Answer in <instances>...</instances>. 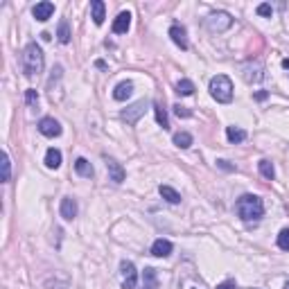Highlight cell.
<instances>
[{
    "mask_svg": "<svg viewBox=\"0 0 289 289\" xmlns=\"http://www.w3.org/2000/svg\"><path fill=\"white\" fill-rule=\"evenodd\" d=\"M233 25V16L228 12H213L208 18H206V27H208L213 34H219V32H226Z\"/></svg>",
    "mask_w": 289,
    "mask_h": 289,
    "instance_id": "277c9868",
    "label": "cell"
},
{
    "mask_svg": "<svg viewBox=\"0 0 289 289\" xmlns=\"http://www.w3.org/2000/svg\"><path fill=\"white\" fill-rule=\"evenodd\" d=\"M192 289H199V287H192Z\"/></svg>",
    "mask_w": 289,
    "mask_h": 289,
    "instance_id": "f35d334b",
    "label": "cell"
},
{
    "mask_svg": "<svg viewBox=\"0 0 289 289\" xmlns=\"http://www.w3.org/2000/svg\"><path fill=\"white\" fill-rule=\"evenodd\" d=\"M235 213L242 221H258L264 215V204L258 195H242L235 204Z\"/></svg>",
    "mask_w": 289,
    "mask_h": 289,
    "instance_id": "6da1fadb",
    "label": "cell"
},
{
    "mask_svg": "<svg viewBox=\"0 0 289 289\" xmlns=\"http://www.w3.org/2000/svg\"><path fill=\"white\" fill-rule=\"evenodd\" d=\"M120 271H122V287L124 289H133L138 282V271L136 267H133V262H127L124 260L122 264H120Z\"/></svg>",
    "mask_w": 289,
    "mask_h": 289,
    "instance_id": "8992f818",
    "label": "cell"
},
{
    "mask_svg": "<svg viewBox=\"0 0 289 289\" xmlns=\"http://www.w3.org/2000/svg\"><path fill=\"white\" fill-rule=\"evenodd\" d=\"M147 107H149L147 100H138V102H133L131 107L124 109L122 113H120V118H122L127 124H131V127H133V124H136L138 120H140L142 115H144V111H147Z\"/></svg>",
    "mask_w": 289,
    "mask_h": 289,
    "instance_id": "5b68a950",
    "label": "cell"
},
{
    "mask_svg": "<svg viewBox=\"0 0 289 289\" xmlns=\"http://www.w3.org/2000/svg\"><path fill=\"white\" fill-rule=\"evenodd\" d=\"M9 179H12V161H9L7 152L3 154V181L7 183Z\"/></svg>",
    "mask_w": 289,
    "mask_h": 289,
    "instance_id": "4316f807",
    "label": "cell"
},
{
    "mask_svg": "<svg viewBox=\"0 0 289 289\" xmlns=\"http://www.w3.org/2000/svg\"><path fill=\"white\" fill-rule=\"evenodd\" d=\"M131 93H133V84L129 79H124V81H120V84L113 88V100L124 102L127 98H131Z\"/></svg>",
    "mask_w": 289,
    "mask_h": 289,
    "instance_id": "4fadbf2b",
    "label": "cell"
},
{
    "mask_svg": "<svg viewBox=\"0 0 289 289\" xmlns=\"http://www.w3.org/2000/svg\"><path fill=\"white\" fill-rule=\"evenodd\" d=\"M217 289H237V287H235L233 280H226V282H221V285L217 287Z\"/></svg>",
    "mask_w": 289,
    "mask_h": 289,
    "instance_id": "836d02e7",
    "label": "cell"
},
{
    "mask_svg": "<svg viewBox=\"0 0 289 289\" xmlns=\"http://www.w3.org/2000/svg\"><path fill=\"white\" fill-rule=\"evenodd\" d=\"M210 95L221 104L233 102V81H230L228 75H215L208 84Z\"/></svg>",
    "mask_w": 289,
    "mask_h": 289,
    "instance_id": "3957f363",
    "label": "cell"
},
{
    "mask_svg": "<svg viewBox=\"0 0 289 289\" xmlns=\"http://www.w3.org/2000/svg\"><path fill=\"white\" fill-rule=\"evenodd\" d=\"M226 138H228V142L237 144V142H244L247 140V131L239 127H226Z\"/></svg>",
    "mask_w": 289,
    "mask_h": 289,
    "instance_id": "ffe728a7",
    "label": "cell"
},
{
    "mask_svg": "<svg viewBox=\"0 0 289 289\" xmlns=\"http://www.w3.org/2000/svg\"><path fill=\"white\" fill-rule=\"evenodd\" d=\"M217 165H219L221 170H226V172H233L235 170L233 165H228V161H217Z\"/></svg>",
    "mask_w": 289,
    "mask_h": 289,
    "instance_id": "1f68e13d",
    "label": "cell"
},
{
    "mask_svg": "<svg viewBox=\"0 0 289 289\" xmlns=\"http://www.w3.org/2000/svg\"><path fill=\"white\" fill-rule=\"evenodd\" d=\"M25 102H27V107H32V109L38 107V93H36L34 88H27L25 90Z\"/></svg>",
    "mask_w": 289,
    "mask_h": 289,
    "instance_id": "83f0119b",
    "label": "cell"
},
{
    "mask_svg": "<svg viewBox=\"0 0 289 289\" xmlns=\"http://www.w3.org/2000/svg\"><path fill=\"white\" fill-rule=\"evenodd\" d=\"M282 289H289V280H287V282H285V287H282Z\"/></svg>",
    "mask_w": 289,
    "mask_h": 289,
    "instance_id": "74e56055",
    "label": "cell"
},
{
    "mask_svg": "<svg viewBox=\"0 0 289 289\" xmlns=\"http://www.w3.org/2000/svg\"><path fill=\"white\" fill-rule=\"evenodd\" d=\"M32 14H34L36 21L45 23L47 18H50L52 14H55V5L47 3V0H43V3H36V5H34V9H32Z\"/></svg>",
    "mask_w": 289,
    "mask_h": 289,
    "instance_id": "9c48e42d",
    "label": "cell"
},
{
    "mask_svg": "<svg viewBox=\"0 0 289 289\" xmlns=\"http://www.w3.org/2000/svg\"><path fill=\"white\" fill-rule=\"evenodd\" d=\"M253 289H258V287H253Z\"/></svg>",
    "mask_w": 289,
    "mask_h": 289,
    "instance_id": "ab89813d",
    "label": "cell"
},
{
    "mask_svg": "<svg viewBox=\"0 0 289 289\" xmlns=\"http://www.w3.org/2000/svg\"><path fill=\"white\" fill-rule=\"evenodd\" d=\"M75 172H77L79 176H84V179H90V176L95 174L93 165H90L86 158H77V161H75Z\"/></svg>",
    "mask_w": 289,
    "mask_h": 289,
    "instance_id": "d6986e66",
    "label": "cell"
},
{
    "mask_svg": "<svg viewBox=\"0 0 289 289\" xmlns=\"http://www.w3.org/2000/svg\"><path fill=\"white\" fill-rule=\"evenodd\" d=\"M267 98H269L267 90H258V93H255V100H258V102H264Z\"/></svg>",
    "mask_w": 289,
    "mask_h": 289,
    "instance_id": "d6a6232c",
    "label": "cell"
},
{
    "mask_svg": "<svg viewBox=\"0 0 289 289\" xmlns=\"http://www.w3.org/2000/svg\"><path fill=\"white\" fill-rule=\"evenodd\" d=\"M61 217H64V219H68V221H72L77 217V201L72 199V197H64V199H61Z\"/></svg>",
    "mask_w": 289,
    "mask_h": 289,
    "instance_id": "5bb4252c",
    "label": "cell"
},
{
    "mask_svg": "<svg viewBox=\"0 0 289 289\" xmlns=\"http://www.w3.org/2000/svg\"><path fill=\"white\" fill-rule=\"evenodd\" d=\"M278 247H280L282 251H289V228H282L280 233H278Z\"/></svg>",
    "mask_w": 289,
    "mask_h": 289,
    "instance_id": "f1b7e54d",
    "label": "cell"
},
{
    "mask_svg": "<svg viewBox=\"0 0 289 289\" xmlns=\"http://www.w3.org/2000/svg\"><path fill=\"white\" fill-rule=\"evenodd\" d=\"M45 165L50 167V170H57V167L61 165V152L59 149H55V147H50L45 152Z\"/></svg>",
    "mask_w": 289,
    "mask_h": 289,
    "instance_id": "44dd1931",
    "label": "cell"
},
{
    "mask_svg": "<svg viewBox=\"0 0 289 289\" xmlns=\"http://www.w3.org/2000/svg\"><path fill=\"white\" fill-rule=\"evenodd\" d=\"M258 14H260V16H271V14H273V9H271V5H267V3H262V5H258Z\"/></svg>",
    "mask_w": 289,
    "mask_h": 289,
    "instance_id": "4dcf8cb0",
    "label": "cell"
},
{
    "mask_svg": "<svg viewBox=\"0 0 289 289\" xmlns=\"http://www.w3.org/2000/svg\"><path fill=\"white\" fill-rule=\"evenodd\" d=\"M158 192H161V197L167 204H181V195L172 185H158Z\"/></svg>",
    "mask_w": 289,
    "mask_h": 289,
    "instance_id": "ac0fdd59",
    "label": "cell"
},
{
    "mask_svg": "<svg viewBox=\"0 0 289 289\" xmlns=\"http://www.w3.org/2000/svg\"><path fill=\"white\" fill-rule=\"evenodd\" d=\"M38 131L45 138H57V136H61V124L55 118H41L38 120Z\"/></svg>",
    "mask_w": 289,
    "mask_h": 289,
    "instance_id": "52a82bcc",
    "label": "cell"
},
{
    "mask_svg": "<svg viewBox=\"0 0 289 289\" xmlns=\"http://www.w3.org/2000/svg\"><path fill=\"white\" fill-rule=\"evenodd\" d=\"M282 68L289 70V59H282Z\"/></svg>",
    "mask_w": 289,
    "mask_h": 289,
    "instance_id": "8d00e7d4",
    "label": "cell"
},
{
    "mask_svg": "<svg viewBox=\"0 0 289 289\" xmlns=\"http://www.w3.org/2000/svg\"><path fill=\"white\" fill-rule=\"evenodd\" d=\"M57 38H59V43H70V25L68 21H61L59 23V30H57Z\"/></svg>",
    "mask_w": 289,
    "mask_h": 289,
    "instance_id": "d4e9b609",
    "label": "cell"
},
{
    "mask_svg": "<svg viewBox=\"0 0 289 289\" xmlns=\"http://www.w3.org/2000/svg\"><path fill=\"white\" fill-rule=\"evenodd\" d=\"M21 64H23V72H25V77L41 75L43 66H45V57H43V50H41L38 43H27L25 50H23Z\"/></svg>",
    "mask_w": 289,
    "mask_h": 289,
    "instance_id": "7a4b0ae2",
    "label": "cell"
},
{
    "mask_svg": "<svg viewBox=\"0 0 289 289\" xmlns=\"http://www.w3.org/2000/svg\"><path fill=\"white\" fill-rule=\"evenodd\" d=\"M258 170H260V174H262L264 179H269V181H273V176H276V167H273V163L267 161V158L258 163Z\"/></svg>",
    "mask_w": 289,
    "mask_h": 289,
    "instance_id": "603a6c76",
    "label": "cell"
},
{
    "mask_svg": "<svg viewBox=\"0 0 289 289\" xmlns=\"http://www.w3.org/2000/svg\"><path fill=\"white\" fill-rule=\"evenodd\" d=\"M174 113L179 115V118H192V111L185 109V107H181V104H174Z\"/></svg>",
    "mask_w": 289,
    "mask_h": 289,
    "instance_id": "f546056e",
    "label": "cell"
},
{
    "mask_svg": "<svg viewBox=\"0 0 289 289\" xmlns=\"http://www.w3.org/2000/svg\"><path fill=\"white\" fill-rule=\"evenodd\" d=\"M172 242L170 239H163V237H158L156 242L152 244V255H156V258H167V255L172 253Z\"/></svg>",
    "mask_w": 289,
    "mask_h": 289,
    "instance_id": "9a60e30c",
    "label": "cell"
},
{
    "mask_svg": "<svg viewBox=\"0 0 289 289\" xmlns=\"http://www.w3.org/2000/svg\"><path fill=\"white\" fill-rule=\"evenodd\" d=\"M41 38H43V41H50V38H52V34H47V32H43V34H41Z\"/></svg>",
    "mask_w": 289,
    "mask_h": 289,
    "instance_id": "d590c367",
    "label": "cell"
},
{
    "mask_svg": "<svg viewBox=\"0 0 289 289\" xmlns=\"http://www.w3.org/2000/svg\"><path fill=\"white\" fill-rule=\"evenodd\" d=\"M142 287L144 289H158V273H156V269L147 267L142 271Z\"/></svg>",
    "mask_w": 289,
    "mask_h": 289,
    "instance_id": "2e32d148",
    "label": "cell"
},
{
    "mask_svg": "<svg viewBox=\"0 0 289 289\" xmlns=\"http://www.w3.org/2000/svg\"><path fill=\"white\" fill-rule=\"evenodd\" d=\"M90 18H93L95 25H102L104 23V3L102 0H93V3H90Z\"/></svg>",
    "mask_w": 289,
    "mask_h": 289,
    "instance_id": "e0dca14e",
    "label": "cell"
},
{
    "mask_svg": "<svg viewBox=\"0 0 289 289\" xmlns=\"http://www.w3.org/2000/svg\"><path fill=\"white\" fill-rule=\"evenodd\" d=\"M172 140H174V144L179 149H187L192 144V136L187 131H179V133H174V138H172Z\"/></svg>",
    "mask_w": 289,
    "mask_h": 289,
    "instance_id": "cb8c5ba5",
    "label": "cell"
},
{
    "mask_svg": "<svg viewBox=\"0 0 289 289\" xmlns=\"http://www.w3.org/2000/svg\"><path fill=\"white\" fill-rule=\"evenodd\" d=\"M107 170H109V176L113 183H122L124 176H127V172H124V167L120 165L115 158H107Z\"/></svg>",
    "mask_w": 289,
    "mask_h": 289,
    "instance_id": "30bf717a",
    "label": "cell"
},
{
    "mask_svg": "<svg viewBox=\"0 0 289 289\" xmlns=\"http://www.w3.org/2000/svg\"><path fill=\"white\" fill-rule=\"evenodd\" d=\"M176 93H179L181 98H187V95L195 93V84H192L190 79H181L179 84H176Z\"/></svg>",
    "mask_w": 289,
    "mask_h": 289,
    "instance_id": "484cf974",
    "label": "cell"
},
{
    "mask_svg": "<svg viewBox=\"0 0 289 289\" xmlns=\"http://www.w3.org/2000/svg\"><path fill=\"white\" fill-rule=\"evenodd\" d=\"M170 36L181 50H187V47H190V43H187V32H185V27L183 25H172L170 27Z\"/></svg>",
    "mask_w": 289,
    "mask_h": 289,
    "instance_id": "8fae6325",
    "label": "cell"
},
{
    "mask_svg": "<svg viewBox=\"0 0 289 289\" xmlns=\"http://www.w3.org/2000/svg\"><path fill=\"white\" fill-rule=\"evenodd\" d=\"M154 115H156V122L161 124L163 129H170V118H167V111L163 109V104H161V102L154 104Z\"/></svg>",
    "mask_w": 289,
    "mask_h": 289,
    "instance_id": "7402d4cb",
    "label": "cell"
},
{
    "mask_svg": "<svg viewBox=\"0 0 289 289\" xmlns=\"http://www.w3.org/2000/svg\"><path fill=\"white\" fill-rule=\"evenodd\" d=\"M242 77L249 81V84H253V81H262V64L260 61H249V64L242 66Z\"/></svg>",
    "mask_w": 289,
    "mask_h": 289,
    "instance_id": "ba28073f",
    "label": "cell"
},
{
    "mask_svg": "<svg viewBox=\"0 0 289 289\" xmlns=\"http://www.w3.org/2000/svg\"><path fill=\"white\" fill-rule=\"evenodd\" d=\"M95 66H98L100 70H104V68H107V64H104V61H95Z\"/></svg>",
    "mask_w": 289,
    "mask_h": 289,
    "instance_id": "e575fe53",
    "label": "cell"
},
{
    "mask_svg": "<svg viewBox=\"0 0 289 289\" xmlns=\"http://www.w3.org/2000/svg\"><path fill=\"white\" fill-rule=\"evenodd\" d=\"M129 27H131V14L129 12L118 14V18L113 21V32L115 34H127Z\"/></svg>",
    "mask_w": 289,
    "mask_h": 289,
    "instance_id": "7c38bea8",
    "label": "cell"
}]
</instances>
